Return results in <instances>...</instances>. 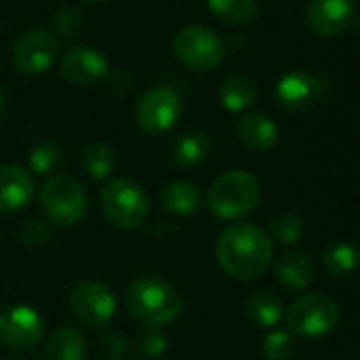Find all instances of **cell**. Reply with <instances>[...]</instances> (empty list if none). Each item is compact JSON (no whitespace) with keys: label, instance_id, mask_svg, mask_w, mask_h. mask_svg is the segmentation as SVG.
Instances as JSON below:
<instances>
[{"label":"cell","instance_id":"obj_1","mask_svg":"<svg viewBox=\"0 0 360 360\" xmlns=\"http://www.w3.org/2000/svg\"><path fill=\"white\" fill-rule=\"evenodd\" d=\"M215 255L221 270L232 278L255 281L270 268L274 247L270 236L257 226L236 224L219 234Z\"/></svg>","mask_w":360,"mask_h":360},{"label":"cell","instance_id":"obj_2","mask_svg":"<svg viewBox=\"0 0 360 360\" xmlns=\"http://www.w3.org/2000/svg\"><path fill=\"white\" fill-rule=\"evenodd\" d=\"M129 312L146 327H165L181 312L177 291L158 276H137L127 291Z\"/></svg>","mask_w":360,"mask_h":360},{"label":"cell","instance_id":"obj_3","mask_svg":"<svg viewBox=\"0 0 360 360\" xmlns=\"http://www.w3.org/2000/svg\"><path fill=\"white\" fill-rule=\"evenodd\" d=\"M259 200H262L259 179L243 169L219 175L207 192V202L211 213L221 219H240L253 213Z\"/></svg>","mask_w":360,"mask_h":360},{"label":"cell","instance_id":"obj_4","mask_svg":"<svg viewBox=\"0 0 360 360\" xmlns=\"http://www.w3.org/2000/svg\"><path fill=\"white\" fill-rule=\"evenodd\" d=\"M101 209L112 226L120 230H135L148 215L146 190L129 177L110 179L101 190Z\"/></svg>","mask_w":360,"mask_h":360},{"label":"cell","instance_id":"obj_5","mask_svg":"<svg viewBox=\"0 0 360 360\" xmlns=\"http://www.w3.org/2000/svg\"><path fill=\"white\" fill-rule=\"evenodd\" d=\"M40 207L51 224L72 228L86 215L89 200L78 179L70 175H55L40 190Z\"/></svg>","mask_w":360,"mask_h":360},{"label":"cell","instance_id":"obj_6","mask_svg":"<svg viewBox=\"0 0 360 360\" xmlns=\"http://www.w3.org/2000/svg\"><path fill=\"white\" fill-rule=\"evenodd\" d=\"M173 55L188 70L213 72L226 59V44L205 25H186L173 36Z\"/></svg>","mask_w":360,"mask_h":360},{"label":"cell","instance_id":"obj_7","mask_svg":"<svg viewBox=\"0 0 360 360\" xmlns=\"http://www.w3.org/2000/svg\"><path fill=\"white\" fill-rule=\"evenodd\" d=\"M287 327L291 333L302 338H323L338 327L340 308L338 304L321 293H308L295 300L287 310Z\"/></svg>","mask_w":360,"mask_h":360},{"label":"cell","instance_id":"obj_8","mask_svg":"<svg viewBox=\"0 0 360 360\" xmlns=\"http://www.w3.org/2000/svg\"><path fill=\"white\" fill-rule=\"evenodd\" d=\"M181 116V99L171 86H152L135 103V122L148 135L169 133Z\"/></svg>","mask_w":360,"mask_h":360},{"label":"cell","instance_id":"obj_9","mask_svg":"<svg viewBox=\"0 0 360 360\" xmlns=\"http://www.w3.org/2000/svg\"><path fill=\"white\" fill-rule=\"evenodd\" d=\"M329 95V80L306 72L293 70L278 78L274 86V97L278 105L287 112H306L316 108Z\"/></svg>","mask_w":360,"mask_h":360},{"label":"cell","instance_id":"obj_10","mask_svg":"<svg viewBox=\"0 0 360 360\" xmlns=\"http://www.w3.org/2000/svg\"><path fill=\"white\" fill-rule=\"evenodd\" d=\"M70 308L76 321L89 329L105 327L116 314V300L112 291L95 281L80 283L70 297Z\"/></svg>","mask_w":360,"mask_h":360},{"label":"cell","instance_id":"obj_11","mask_svg":"<svg viewBox=\"0 0 360 360\" xmlns=\"http://www.w3.org/2000/svg\"><path fill=\"white\" fill-rule=\"evenodd\" d=\"M59 53L57 36L42 27H32L23 32L13 44V65L23 74L46 72Z\"/></svg>","mask_w":360,"mask_h":360},{"label":"cell","instance_id":"obj_12","mask_svg":"<svg viewBox=\"0 0 360 360\" xmlns=\"http://www.w3.org/2000/svg\"><path fill=\"white\" fill-rule=\"evenodd\" d=\"M42 333V316L32 306H13L0 314V342L13 350H32Z\"/></svg>","mask_w":360,"mask_h":360},{"label":"cell","instance_id":"obj_13","mask_svg":"<svg viewBox=\"0 0 360 360\" xmlns=\"http://www.w3.org/2000/svg\"><path fill=\"white\" fill-rule=\"evenodd\" d=\"M356 21L354 0H310L306 4V25L312 34L340 36Z\"/></svg>","mask_w":360,"mask_h":360},{"label":"cell","instance_id":"obj_14","mask_svg":"<svg viewBox=\"0 0 360 360\" xmlns=\"http://www.w3.org/2000/svg\"><path fill=\"white\" fill-rule=\"evenodd\" d=\"M59 72H61L63 80H68L70 84L89 86V84L101 82L108 76L110 65L101 51H97L95 46L80 44V46L70 49L61 57Z\"/></svg>","mask_w":360,"mask_h":360},{"label":"cell","instance_id":"obj_15","mask_svg":"<svg viewBox=\"0 0 360 360\" xmlns=\"http://www.w3.org/2000/svg\"><path fill=\"white\" fill-rule=\"evenodd\" d=\"M34 196V179L21 167H0V213L23 209Z\"/></svg>","mask_w":360,"mask_h":360},{"label":"cell","instance_id":"obj_16","mask_svg":"<svg viewBox=\"0 0 360 360\" xmlns=\"http://www.w3.org/2000/svg\"><path fill=\"white\" fill-rule=\"evenodd\" d=\"M236 137L251 152H268L278 143V127L270 116L251 112L236 122Z\"/></svg>","mask_w":360,"mask_h":360},{"label":"cell","instance_id":"obj_17","mask_svg":"<svg viewBox=\"0 0 360 360\" xmlns=\"http://www.w3.org/2000/svg\"><path fill=\"white\" fill-rule=\"evenodd\" d=\"M274 274L278 283L293 291H304L314 281V266L302 251H285L276 257Z\"/></svg>","mask_w":360,"mask_h":360},{"label":"cell","instance_id":"obj_18","mask_svg":"<svg viewBox=\"0 0 360 360\" xmlns=\"http://www.w3.org/2000/svg\"><path fill=\"white\" fill-rule=\"evenodd\" d=\"M211 154V139L200 131H188L171 148V160L179 169H192L207 160Z\"/></svg>","mask_w":360,"mask_h":360},{"label":"cell","instance_id":"obj_19","mask_svg":"<svg viewBox=\"0 0 360 360\" xmlns=\"http://www.w3.org/2000/svg\"><path fill=\"white\" fill-rule=\"evenodd\" d=\"M255 97L257 89L253 80L245 74H232L219 86V103L234 114L249 110L255 103Z\"/></svg>","mask_w":360,"mask_h":360},{"label":"cell","instance_id":"obj_20","mask_svg":"<svg viewBox=\"0 0 360 360\" xmlns=\"http://www.w3.org/2000/svg\"><path fill=\"white\" fill-rule=\"evenodd\" d=\"M202 205V192L190 181H173L162 192V207L173 215H194Z\"/></svg>","mask_w":360,"mask_h":360},{"label":"cell","instance_id":"obj_21","mask_svg":"<svg viewBox=\"0 0 360 360\" xmlns=\"http://www.w3.org/2000/svg\"><path fill=\"white\" fill-rule=\"evenodd\" d=\"M84 354H86L84 338L70 327L55 331L44 346V360H84Z\"/></svg>","mask_w":360,"mask_h":360},{"label":"cell","instance_id":"obj_22","mask_svg":"<svg viewBox=\"0 0 360 360\" xmlns=\"http://www.w3.org/2000/svg\"><path fill=\"white\" fill-rule=\"evenodd\" d=\"M207 6L228 25H251L259 17L257 0H207Z\"/></svg>","mask_w":360,"mask_h":360},{"label":"cell","instance_id":"obj_23","mask_svg":"<svg viewBox=\"0 0 360 360\" xmlns=\"http://www.w3.org/2000/svg\"><path fill=\"white\" fill-rule=\"evenodd\" d=\"M247 314L257 327L270 329L283 319V304L272 291L262 289L251 293V297L247 300Z\"/></svg>","mask_w":360,"mask_h":360},{"label":"cell","instance_id":"obj_24","mask_svg":"<svg viewBox=\"0 0 360 360\" xmlns=\"http://www.w3.org/2000/svg\"><path fill=\"white\" fill-rule=\"evenodd\" d=\"M82 167L95 179H105L108 175H112V171L116 167V154H114L112 146H108L103 141L89 143L82 152Z\"/></svg>","mask_w":360,"mask_h":360},{"label":"cell","instance_id":"obj_25","mask_svg":"<svg viewBox=\"0 0 360 360\" xmlns=\"http://www.w3.org/2000/svg\"><path fill=\"white\" fill-rule=\"evenodd\" d=\"M323 266L331 276L346 278L359 266V249L352 245H346V243L331 245L323 255Z\"/></svg>","mask_w":360,"mask_h":360},{"label":"cell","instance_id":"obj_26","mask_svg":"<svg viewBox=\"0 0 360 360\" xmlns=\"http://www.w3.org/2000/svg\"><path fill=\"white\" fill-rule=\"evenodd\" d=\"M304 228L306 224L302 215H297L295 211H283L270 219V240L285 245V247L295 245L302 238Z\"/></svg>","mask_w":360,"mask_h":360},{"label":"cell","instance_id":"obj_27","mask_svg":"<svg viewBox=\"0 0 360 360\" xmlns=\"http://www.w3.org/2000/svg\"><path fill=\"white\" fill-rule=\"evenodd\" d=\"M59 158H61V150H59L53 141H40V143L34 146V150L30 152L27 162H30L32 173H36V175H46V173H51V171L57 167Z\"/></svg>","mask_w":360,"mask_h":360},{"label":"cell","instance_id":"obj_28","mask_svg":"<svg viewBox=\"0 0 360 360\" xmlns=\"http://www.w3.org/2000/svg\"><path fill=\"white\" fill-rule=\"evenodd\" d=\"M262 352L268 360H287L295 352V338L291 331H270L264 340Z\"/></svg>","mask_w":360,"mask_h":360},{"label":"cell","instance_id":"obj_29","mask_svg":"<svg viewBox=\"0 0 360 360\" xmlns=\"http://www.w3.org/2000/svg\"><path fill=\"white\" fill-rule=\"evenodd\" d=\"M53 30L61 38H76L82 32V15L74 6H63L53 17Z\"/></svg>","mask_w":360,"mask_h":360},{"label":"cell","instance_id":"obj_30","mask_svg":"<svg viewBox=\"0 0 360 360\" xmlns=\"http://www.w3.org/2000/svg\"><path fill=\"white\" fill-rule=\"evenodd\" d=\"M137 348L146 359H160L167 352V338L158 327H146L137 340Z\"/></svg>","mask_w":360,"mask_h":360},{"label":"cell","instance_id":"obj_31","mask_svg":"<svg viewBox=\"0 0 360 360\" xmlns=\"http://www.w3.org/2000/svg\"><path fill=\"white\" fill-rule=\"evenodd\" d=\"M21 240L25 247H42L46 245L49 236H51V230H49V224L42 221V219H30L27 224H23L21 232H19Z\"/></svg>","mask_w":360,"mask_h":360},{"label":"cell","instance_id":"obj_32","mask_svg":"<svg viewBox=\"0 0 360 360\" xmlns=\"http://www.w3.org/2000/svg\"><path fill=\"white\" fill-rule=\"evenodd\" d=\"M105 354L110 360H124L127 356V342L120 335H108L105 338Z\"/></svg>","mask_w":360,"mask_h":360},{"label":"cell","instance_id":"obj_33","mask_svg":"<svg viewBox=\"0 0 360 360\" xmlns=\"http://www.w3.org/2000/svg\"><path fill=\"white\" fill-rule=\"evenodd\" d=\"M2 112H4V97H2V93H0V116H2Z\"/></svg>","mask_w":360,"mask_h":360},{"label":"cell","instance_id":"obj_34","mask_svg":"<svg viewBox=\"0 0 360 360\" xmlns=\"http://www.w3.org/2000/svg\"><path fill=\"white\" fill-rule=\"evenodd\" d=\"M82 2H101V0H82Z\"/></svg>","mask_w":360,"mask_h":360}]
</instances>
